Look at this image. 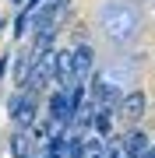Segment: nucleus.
Returning a JSON list of instances; mask_svg holds the SVG:
<instances>
[{"instance_id": "f257e3e1", "label": "nucleus", "mask_w": 155, "mask_h": 158, "mask_svg": "<svg viewBox=\"0 0 155 158\" xmlns=\"http://www.w3.org/2000/svg\"><path fill=\"white\" fill-rule=\"evenodd\" d=\"M99 21H102L106 35L113 42H131V35L138 32V11H134L127 0H113V4H106V11L99 14Z\"/></svg>"}, {"instance_id": "f03ea898", "label": "nucleus", "mask_w": 155, "mask_h": 158, "mask_svg": "<svg viewBox=\"0 0 155 158\" xmlns=\"http://www.w3.org/2000/svg\"><path fill=\"white\" fill-rule=\"evenodd\" d=\"M7 113H11V119H14L18 127L28 130V127L35 123V95H32V91H18V95H11Z\"/></svg>"}, {"instance_id": "7ed1b4c3", "label": "nucleus", "mask_w": 155, "mask_h": 158, "mask_svg": "<svg viewBox=\"0 0 155 158\" xmlns=\"http://www.w3.org/2000/svg\"><path fill=\"white\" fill-rule=\"evenodd\" d=\"M88 74H92V49L81 42V46H74V53H71V85H85Z\"/></svg>"}, {"instance_id": "20e7f679", "label": "nucleus", "mask_w": 155, "mask_h": 158, "mask_svg": "<svg viewBox=\"0 0 155 158\" xmlns=\"http://www.w3.org/2000/svg\"><path fill=\"white\" fill-rule=\"evenodd\" d=\"M120 113H123V119H131V123H138V119L144 116V91H127L123 95V102H120Z\"/></svg>"}, {"instance_id": "39448f33", "label": "nucleus", "mask_w": 155, "mask_h": 158, "mask_svg": "<svg viewBox=\"0 0 155 158\" xmlns=\"http://www.w3.org/2000/svg\"><path fill=\"white\" fill-rule=\"evenodd\" d=\"M148 137L141 134V130H131V134H127V141H123V158H144L148 155Z\"/></svg>"}, {"instance_id": "423d86ee", "label": "nucleus", "mask_w": 155, "mask_h": 158, "mask_svg": "<svg viewBox=\"0 0 155 158\" xmlns=\"http://www.w3.org/2000/svg\"><path fill=\"white\" fill-rule=\"evenodd\" d=\"M11 151H14V158L32 155V137H28V130H25V127H18V134L11 137Z\"/></svg>"}, {"instance_id": "0eeeda50", "label": "nucleus", "mask_w": 155, "mask_h": 158, "mask_svg": "<svg viewBox=\"0 0 155 158\" xmlns=\"http://www.w3.org/2000/svg\"><path fill=\"white\" fill-rule=\"evenodd\" d=\"M109 130H113V113H109V106H99L95 109V134L106 137Z\"/></svg>"}, {"instance_id": "6e6552de", "label": "nucleus", "mask_w": 155, "mask_h": 158, "mask_svg": "<svg viewBox=\"0 0 155 158\" xmlns=\"http://www.w3.org/2000/svg\"><path fill=\"white\" fill-rule=\"evenodd\" d=\"M32 11V7H28ZM28 11H21L18 14V25H14V39H25V28H28Z\"/></svg>"}, {"instance_id": "1a4fd4ad", "label": "nucleus", "mask_w": 155, "mask_h": 158, "mask_svg": "<svg viewBox=\"0 0 155 158\" xmlns=\"http://www.w3.org/2000/svg\"><path fill=\"white\" fill-rule=\"evenodd\" d=\"M144 158H155V148H148V155H144Z\"/></svg>"}, {"instance_id": "9d476101", "label": "nucleus", "mask_w": 155, "mask_h": 158, "mask_svg": "<svg viewBox=\"0 0 155 158\" xmlns=\"http://www.w3.org/2000/svg\"><path fill=\"white\" fill-rule=\"evenodd\" d=\"M25 158H35V155H25Z\"/></svg>"}, {"instance_id": "9b49d317", "label": "nucleus", "mask_w": 155, "mask_h": 158, "mask_svg": "<svg viewBox=\"0 0 155 158\" xmlns=\"http://www.w3.org/2000/svg\"><path fill=\"white\" fill-rule=\"evenodd\" d=\"M0 25H4V21H0Z\"/></svg>"}]
</instances>
